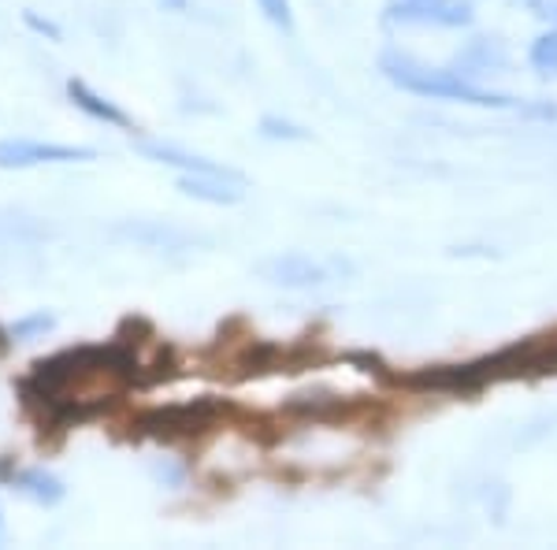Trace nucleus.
Here are the masks:
<instances>
[{"mask_svg":"<svg viewBox=\"0 0 557 550\" xmlns=\"http://www.w3.org/2000/svg\"><path fill=\"white\" fill-rule=\"evenodd\" d=\"M380 71L398 89L417 94V97H431V101H461V105H475V108H524L517 97L494 94V89H483V86L469 83L461 71L428 68L412 57H401V52H383Z\"/></svg>","mask_w":557,"mask_h":550,"instance_id":"nucleus-1","label":"nucleus"},{"mask_svg":"<svg viewBox=\"0 0 557 550\" xmlns=\"http://www.w3.org/2000/svg\"><path fill=\"white\" fill-rule=\"evenodd\" d=\"M97 160L89 146H57V142H26L4 138L0 142V168H38V164H83Z\"/></svg>","mask_w":557,"mask_h":550,"instance_id":"nucleus-2","label":"nucleus"},{"mask_svg":"<svg viewBox=\"0 0 557 550\" xmlns=\"http://www.w3.org/2000/svg\"><path fill=\"white\" fill-rule=\"evenodd\" d=\"M394 26H469L472 8L465 0H394L386 8Z\"/></svg>","mask_w":557,"mask_h":550,"instance_id":"nucleus-3","label":"nucleus"},{"mask_svg":"<svg viewBox=\"0 0 557 550\" xmlns=\"http://www.w3.org/2000/svg\"><path fill=\"white\" fill-rule=\"evenodd\" d=\"M494 380L491 357L472 360V365H438L424 368V372L409 376V387H428V391H450V394H472Z\"/></svg>","mask_w":557,"mask_h":550,"instance_id":"nucleus-4","label":"nucleus"},{"mask_svg":"<svg viewBox=\"0 0 557 550\" xmlns=\"http://www.w3.org/2000/svg\"><path fill=\"white\" fill-rule=\"evenodd\" d=\"M215 417V405L212 402H186V405H168V410H152L146 417L138 420L141 431H152V436H194V431L209 428Z\"/></svg>","mask_w":557,"mask_h":550,"instance_id":"nucleus-5","label":"nucleus"},{"mask_svg":"<svg viewBox=\"0 0 557 550\" xmlns=\"http://www.w3.org/2000/svg\"><path fill=\"white\" fill-rule=\"evenodd\" d=\"M260 276L275 286H290V291H309V286L327 283V268H323L320 260L305 257V254L268 257L264 265H260Z\"/></svg>","mask_w":557,"mask_h":550,"instance_id":"nucleus-6","label":"nucleus"},{"mask_svg":"<svg viewBox=\"0 0 557 550\" xmlns=\"http://www.w3.org/2000/svg\"><path fill=\"white\" fill-rule=\"evenodd\" d=\"M141 157L157 160V164H168V168H178L183 175H223V179H235V183H246V175L220 160H209V157H197V152H186L178 146H160V142H141L138 146Z\"/></svg>","mask_w":557,"mask_h":550,"instance_id":"nucleus-7","label":"nucleus"},{"mask_svg":"<svg viewBox=\"0 0 557 550\" xmlns=\"http://www.w3.org/2000/svg\"><path fill=\"white\" fill-rule=\"evenodd\" d=\"M67 97L75 108H83L86 115H94V120L108 123V127H120V131H134V120L127 112H123L115 101H108V97H101L97 89H89L83 78H67Z\"/></svg>","mask_w":557,"mask_h":550,"instance_id":"nucleus-8","label":"nucleus"},{"mask_svg":"<svg viewBox=\"0 0 557 550\" xmlns=\"http://www.w3.org/2000/svg\"><path fill=\"white\" fill-rule=\"evenodd\" d=\"M178 191L209 205H238L246 197V183H235V179L223 175H183L178 179Z\"/></svg>","mask_w":557,"mask_h":550,"instance_id":"nucleus-9","label":"nucleus"},{"mask_svg":"<svg viewBox=\"0 0 557 550\" xmlns=\"http://www.w3.org/2000/svg\"><path fill=\"white\" fill-rule=\"evenodd\" d=\"M12 487L20 494H26L30 502H38V506H57V502H64V494H67V487L60 484L52 473H45V468H26V473H15Z\"/></svg>","mask_w":557,"mask_h":550,"instance_id":"nucleus-10","label":"nucleus"},{"mask_svg":"<svg viewBox=\"0 0 557 550\" xmlns=\"http://www.w3.org/2000/svg\"><path fill=\"white\" fill-rule=\"evenodd\" d=\"M528 60H532V68L543 78H557V30L539 34V38L532 41V52H528Z\"/></svg>","mask_w":557,"mask_h":550,"instance_id":"nucleus-11","label":"nucleus"},{"mask_svg":"<svg viewBox=\"0 0 557 550\" xmlns=\"http://www.w3.org/2000/svg\"><path fill=\"white\" fill-rule=\"evenodd\" d=\"M120 234H131V239H138V242H149V246H164V249H178V246H186V234L183 231H175V228H120Z\"/></svg>","mask_w":557,"mask_h":550,"instance_id":"nucleus-12","label":"nucleus"},{"mask_svg":"<svg viewBox=\"0 0 557 550\" xmlns=\"http://www.w3.org/2000/svg\"><path fill=\"white\" fill-rule=\"evenodd\" d=\"M286 410H290V413H309V417H323L327 410H338V394L305 391V394H294V399L286 402Z\"/></svg>","mask_w":557,"mask_h":550,"instance_id":"nucleus-13","label":"nucleus"},{"mask_svg":"<svg viewBox=\"0 0 557 550\" xmlns=\"http://www.w3.org/2000/svg\"><path fill=\"white\" fill-rule=\"evenodd\" d=\"M260 134L272 142H309L312 138L305 127H298V123H290V120H278V115H264V120H260Z\"/></svg>","mask_w":557,"mask_h":550,"instance_id":"nucleus-14","label":"nucleus"},{"mask_svg":"<svg viewBox=\"0 0 557 550\" xmlns=\"http://www.w3.org/2000/svg\"><path fill=\"white\" fill-rule=\"evenodd\" d=\"M52 323H57V317H49V313H34V317H23V320L12 323V335H15V342H26L34 335H45Z\"/></svg>","mask_w":557,"mask_h":550,"instance_id":"nucleus-15","label":"nucleus"},{"mask_svg":"<svg viewBox=\"0 0 557 550\" xmlns=\"http://www.w3.org/2000/svg\"><path fill=\"white\" fill-rule=\"evenodd\" d=\"M257 8L264 12L268 23H275L278 30L290 34L294 30V12H290V0H257Z\"/></svg>","mask_w":557,"mask_h":550,"instance_id":"nucleus-16","label":"nucleus"},{"mask_svg":"<svg viewBox=\"0 0 557 550\" xmlns=\"http://www.w3.org/2000/svg\"><path fill=\"white\" fill-rule=\"evenodd\" d=\"M23 23L30 26L34 34H45L49 41H60V38H64V34H60V26H57V23H49V20H41L38 12H23Z\"/></svg>","mask_w":557,"mask_h":550,"instance_id":"nucleus-17","label":"nucleus"},{"mask_svg":"<svg viewBox=\"0 0 557 550\" xmlns=\"http://www.w3.org/2000/svg\"><path fill=\"white\" fill-rule=\"evenodd\" d=\"M12 342H15L12 328H0V357H8V354H12Z\"/></svg>","mask_w":557,"mask_h":550,"instance_id":"nucleus-18","label":"nucleus"},{"mask_svg":"<svg viewBox=\"0 0 557 550\" xmlns=\"http://www.w3.org/2000/svg\"><path fill=\"white\" fill-rule=\"evenodd\" d=\"M12 457H0V480H8V484H12Z\"/></svg>","mask_w":557,"mask_h":550,"instance_id":"nucleus-19","label":"nucleus"},{"mask_svg":"<svg viewBox=\"0 0 557 550\" xmlns=\"http://www.w3.org/2000/svg\"><path fill=\"white\" fill-rule=\"evenodd\" d=\"M168 4H175V8H186V0H168Z\"/></svg>","mask_w":557,"mask_h":550,"instance_id":"nucleus-20","label":"nucleus"},{"mask_svg":"<svg viewBox=\"0 0 557 550\" xmlns=\"http://www.w3.org/2000/svg\"><path fill=\"white\" fill-rule=\"evenodd\" d=\"M550 15H554V20H557V8H554V12H550Z\"/></svg>","mask_w":557,"mask_h":550,"instance_id":"nucleus-21","label":"nucleus"}]
</instances>
